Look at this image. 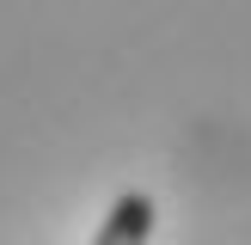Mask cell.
Segmentation results:
<instances>
[{
	"instance_id": "1",
	"label": "cell",
	"mask_w": 251,
	"mask_h": 245,
	"mask_svg": "<svg viewBox=\"0 0 251 245\" xmlns=\"http://www.w3.org/2000/svg\"><path fill=\"white\" fill-rule=\"evenodd\" d=\"M153 220H159L153 196H147V190H123L117 202H110V215L98 220L92 245H147V239H153Z\"/></svg>"
}]
</instances>
